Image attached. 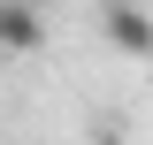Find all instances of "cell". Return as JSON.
<instances>
[{
	"mask_svg": "<svg viewBox=\"0 0 153 145\" xmlns=\"http://www.w3.org/2000/svg\"><path fill=\"white\" fill-rule=\"evenodd\" d=\"M107 38H115L130 61H138V54H153V16L138 8V0H115V8H107Z\"/></svg>",
	"mask_w": 153,
	"mask_h": 145,
	"instance_id": "6da1fadb",
	"label": "cell"
},
{
	"mask_svg": "<svg viewBox=\"0 0 153 145\" xmlns=\"http://www.w3.org/2000/svg\"><path fill=\"white\" fill-rule=\"evenodd\" d=\"M38 38L46 31H38V8L31 0H0V46H8V54H31Z\"/></svg>",
	"mask_w": 153,
	"mask_h": 145,
	"instance_id": "7a4b0ae2",
	"label": "cell"
},
{
	"mask_svg": "<svg viewBox=\"0 0 153 145\" xmlns=\"http://www.w3.org/2000/svg\"><path fill=\"white\" fill-rule=\"evenodd\" d=\"M0 54H8V46H0Z\"/></svg>",
	"mask_w": 153,
	"mask_h": 145,
	"instance_id": "3957f363",
	"label": "cell"
}]
</instances>
